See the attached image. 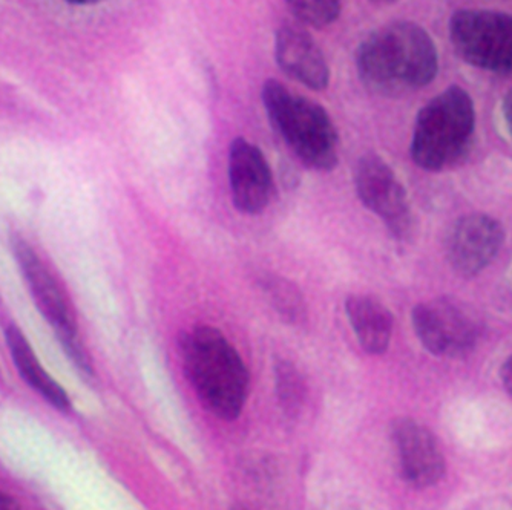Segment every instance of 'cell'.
Masks as SVG:
<instances>
[{
    "label": "cell",
    "mask_w": 512,
    "mask_h": 510,
    "mask_svg": "<svg viewBox=\"0 0 512 510\" xmlns=\"http://www.w3.org/2000/svg\"><path fill=\"white\" fill-rule=\"evenodd\" d=\"M450 40L457 56L468 65L512 76V14L456 11L450 19Z\"/></svg>",
    "instance_id": "cell-5"
},
{
    "label": "cell",
    "mask_w": 512,
    "mask_h": 510,
    "mask_svg": "<svg viewBox=\"0 0 512 510\" xmlns=\"http://www.w3.org/2000/svg\"><path fill=\"white\" fill-rule=\"evenodd\" d=\"M275 385L279 405L287 416L295 417L301 411L306 386L292 363L287 360H278L275 365Z\"/></svg>",
    "instance_id": "cell-16"
},
{
    "label": "cell",
    "mask_w": 512,
    "mask_h": 510,
    "mask_svg": "<svg viewBox=\"0 0 512 510\" xmlns=\"http://www.w3.org/2000/svg\"><path fill=\"white\" fill-rule=\"evenodd\" d=\"M371 2H376V4H393L396 0H371Z\"/></svg>",
    "instance_id": "cell-22"
},
{
    "label": "cell",
    "mask_w": 512,
    "mask_h": 510,
    "mask_svg": "<svg viewBox=\"0 0 512 510\" xmlns=\"http://www.w3.org/2000/svg\"><path fill=\"white\" fill-rule=\"evenodd\" d=\"M348 322L352 325L362 350L381 356L390 347L393 316L373 296L353 295L345 301Z\"/></svg>",
    "instance_id": "cell-13"
},
{
    "label": "cell",
    "mask_w": 512,
    "mask_h": 510,
    "mask_svg": "<svg viewBox=\"0 0 512 510\" xmlns=\"http://www.w3.org/2000/svg\"><path fill=\"white\" fill-rule=\"evenodd\" d=\"M356 69L368 91L399 97L430 85L439 71V57L421 25L393 22L362 40L356 51Z\"/></svg>",
    "instance_id": "cell-1"
},
{
    "label": "cell",
    "mask_w": 512,
    "mask_h": 510,
    "mask_svg": "<svg viewBox=\"0 0 512 510\" xmlns=\"http://www.w3.org/2000/svg\"><path fill=\"white\" fill-rule=\"evenodd\" d=\"M17 509L16 501L13 498L0 492V510Z\"/></svg>",
    "instance_id": "cell-20"
},
{
    "label": "cell",
    "mask_w": 512,
    "mask_h": 510,
    "mask_svg": "<svg viewBox=\"0 0 512 510\" xmlns=\"http://www.w3.org/2000/svg\"><path fill=\"white\" fill-rule=\"evenodd\" d=\"M500 380H502L505 390L512 396V356L503 362L502 368H500Z\"/></svg>",
    "instance_id": "cell-18"
},
{
    "label": "cell",
    "mask_w": 512,
    "mask_h": 510,
    "mask_svg": "<svg viewBox=\"0 0 512 510\" xmlns=\"http://www.w3.org/2000/svg\"><path fill=\"white\" fill-rule=\"evenodd\" d=\"M7 336L8 348H10L11 357H13L14 365L28 385L34 391L40 394L46 402H50L57 411H71V400L68 394L63 390L62 386L43 370L39 359L34 354L33 348L28 344L27 337L23 336L19 328L10 325L5 330Z\"/></svg>",
    "instance_id": "cell-14"
},
{
    "label": "cell",
    "mask_w": 512,
    "mask_h": 510,
    "mask_svg": "<svg viewBox=\"0 0 512 510\" xmlns=\"http://www.w3.org/2000/svg\"><path fill=\"white\" fill-rule=\"evenodd\" d=\"M181 363L204 408L237 420L249 396L250 376L237 348L217 328L197 325L178 340Z\"/></svg>",
    "instance_id": "cell-2"
},
{
    "label": "cell",
    "mask_w": 512,
    "mask_h": 510,
    "mask_svg": "<svg viewBox=\"0 0 512 510\" xmlns=\"http://www.w3.org/2000/svg\"><path fill=\"white\" fill-rule=\"evenodd\" d=\"M287 8L298 22L310 27H329L341 14V0H286Z\"/></svg>",
    "instance_id": "cell-17"
},
{
    "label": "cell",
    "mask_w": 512,
    "mask_h": 510,
    "mask_svg": "<svg viewBox=\"0 0 512 510\" xmlns=\"http://www.w3.org/2000/svg\"><path fill=\"white\" fill-rule=\"evenodd\" d=\"M394 448L398 452L402 478L416 489L439 483L447 472L444 452L430 429L413 419L402 417L391 426Z\"/></svg>",
    "instance_id": "cell-9"
},
{
    "label": "cell",
    "mask_w": 512,
    "mask_h": 510,
    "mask_svg": "<svg viewBox=\"0 0 512 510\" xmlns=\"http://www.w3.org/2000/svg\"><path fill=\"white\" fill-rule=\"evenodd\" d=\"M474 131L473 99L459 86H450L417 114L411 158L414 164L430 172L451 169L467 158Z\"/></svg>",
    "instance_id": "cell-4"
},
{
    "label": "cell",
    "mask_w": 512,
    "mask_h": 510,
    "mask_svg": "<svg viewBox=\"0 0 512 510\" xmlns=\"http://www.w3.org/2000/svg\"><path fill=\"white\" fill-rule=\"evenodd\" d=\"M503 120H505L506 129L512 137V91L505 95L502 103Z\"/></svg>",
    "instance_id": "cell-19"
},
{
    "label": "cell",
    "mask_w": 512,
    "mask_h": 510,
    "mask_svg": "<svg viewBox=\"0 0 512 510\" xmlns=\"http://www.w3.org/2000/svg\"><path fill=\"white\" fill-rule=\"evenodd\" d=\"M411 321L417 339L434 356H465L482 336V322L473 310L456 299L422 302L413 308Z\"/></svg>",
    "instance_id": "cell-7"
},
{
    "label": "cell",
    "mask_w": 512,
    "mask_h": 510,
    "mask_svg": "<svg viewBox=\"0 0 512 510\" xmlns=\"http://www.w3.org/2000/svg\"><path fill=\"white\" fill-rule=\"evenodd\" d=\"M68 4H74V5H91V4H97V2H100V0H66Z\"/></svg>",
    "instance_id": "cell-21"
},
{
    "label": "cell",
    "mask_w": 512,
    "mask_h": 510,
    "mask_svg": "<svg viewBox=\"0 0 512 510\" xmlns=\"http://www.w3.org/2000/svg\"><path fill=\"white\" fill-rule=\"evenodd\" d=\"M275 56L279 68L301 85L315 91L329 85L327 60L318 43L306 30L295 25L279 28L275 37Z\"/></svg>",
    "instance_id": "cell-12"
},
{
    "label": "cell",
    "mask_w": 512,
    "mask_h": 510,
    "mask_svg": "<svg viewBox=\"0 0 512 510\" xmlns=\"http://www.w3.org/2000/svg\"><path fill=\"white\" fill-rule=\"evenodd\" d=\"M263 105L270 125L304 166L332 172L339 161V137L329 112L295 94L278 80L263 86Z\"/></svg>",
    "instance_id": "cell-3"
},
{
    "label": "cell",
    "mask_w": 512,
    "mask_h": 510,
    "mask_svg": "<svg viewBox=\"0 0 512 510\" xmlns=\"http://www.w3.org/2000/svg\"><path fill=\"white\" fill-rule=\"evenodd\" d=\"M503 239V227L491 216L482 213L462 216L448 235V261L460 276L479 275L496 258Z\"/></svg>",
    "instance_id": "cell-10"
},
{
    "label": "cell",
    "mask_w": 512,
    "mask_h": 510,
    "mask_svg": "<svg viewBox=\"0 0 512 510\" xmlns=\"http://www.w3.org/2000/svg\"><path fill=\"white\" fill-rule=\"evenodd\" d=\"M14 256L19 262L23 278L27 281L34 302L43 318L50 322L51 327L56 331L60 344L65 350L66 356L76 365L77 370L86 379L94 377L91 362L83 350L82 340L79 337L76 322L69 313L68 304L63 298L62 291L57 285L56 279L51 276L39 256L28 246L25 239L14 236L11 239Z\"/></svg>",
    "instance_id": "cell-6"
},
{
    "label": "cell",
    "mask_w": 512,
    "mask_h": 510,
    "mask_svg": "<svg viewBox=\"0 0 512 510\" xmlns=\"http://www.w3.org/2000/svg\"><path fill=\"white\" fill-rule=\"evenodd\" d=\"M355 189L361 203L384 221L394 238L410 235L413 215L407 190L387 161L365 154L356 164Z\"/></svg>",
    "instance_id": "cell-8"
},
{
    "label": "cell",
    "mask_w": 512,
    "mask_h": 510,
    "mask_svg": "<svg viewBox=\"0 0 512 510\" xmlns=\"http://www.w3.org/2000/svg\"><path fill=\"white\" fill-rule=\"evenodd\" d=\"M261 287L264 288L273 307L284 321L290 324L302 322L306 316V305H304L301 291L293 282L279 276L267 275L261 281Z\"/></svg>",
    "instance_id": "cell-15"
},
{
    "label": "cell",
    "mask_w": 512,
    "mask_h": 510,
    "mask_svg": "<svg viewBox=\"0 0 512 510\" xmlns=\"http://www.w3.org/2000/svg\"><path fill=\"white\" fill-rule=\"evenodd\" d=\"M229 183L232 200L241 213H261L272 200L275 184L269 161L246 138H235L230 143Z\"/></svg>",
    "instance_id": "cell-11"
}]
</instances>
